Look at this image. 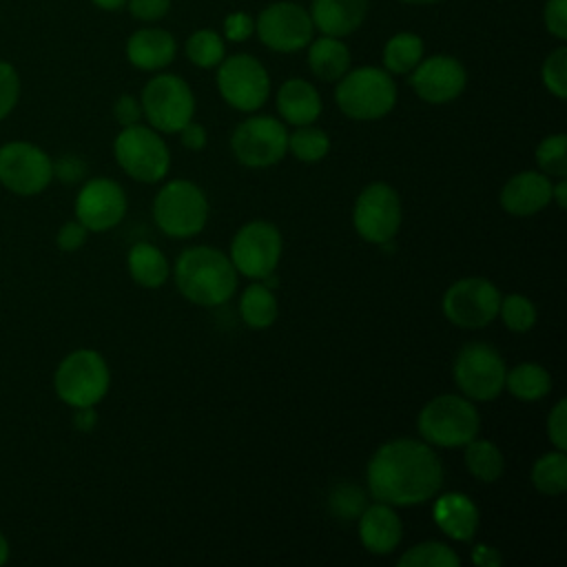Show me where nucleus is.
I'll list each match as a JSON object with an SVG mask.
<instances>
[{
	"instance_id": "nucleus-1",
	"label": "nucleus",
	"mask_w": 567,
	"mask_h": 567,
	"mask_svg": "<svg viewBox=\"0 0 567 567\" xmlns=\"http://www.w3.org/2000/svg\"><path fill=\"white\" fill-rule=\"evenodd\" d=\"M365 478L374 501L412 507L439 494L443 465L423 439H392L370 456Z\"/></svg>"
},
{
	"instance_id": "nucleus-2",
	"label": "nucleus",
	"mask_w": 567,
	"mask_h": 567,
	"mask_svg": "<svg viewBox=\"0 0 567 567\" xmlns=\"http://www.w3.org/2000/svg\"><path fill=\"white\" fill-rule=\"evenodd\" d=\"M173 277L182 297L206 308L226 303L237 288V270L230 257L213 246L182 250Z\"/></svg>"
},
{
	"instance_id": "nucleus-3",
	"label": "nucleus",
	"mask_w": 567,
	"mask_h": 567,
	"mask_svg": "<svg viewBox=\"0 0 567 567\" xmlns=\"http://www.w3.org/2000/svg\"><path fill=\"white\" fill-rule=\"evenodd\" d=\"M399 91L394 78L383 66H350L334 89L339 111L359 122L385 117L396 104Z\"/></svg>"
},
{
	"instance_id": "nucleus-4",
	"label": "nucleus",
	"mask_w": 567,
	"mask_h": 567,
	"mask_svg": "<svg viewBox=\"0 0 567 567\" xmlns=\"http://www.w3.org/2000/svg\"><path fill=\"white\" fill-rule=\"evenodd\" d=\"M111 385L106 359L93 348H78L62 357L53 372L55 396L69 408L97 405Z\"/></svg>"
},
{
	"instance_id": "nucleus-5",
	"label": "nucleus",
	"mask_w": 567,
	"mask_h": 567,
	"mask_svg": "<svg viewBox=\"0 0 567 567\" xmlns=\"http://www.w3.org/2000/svg\"><path fill=\"white\" fill-rule=\"evenodd\" d=\"M478 427L481 414L463 394L434 396L416 416L421 439L436 447H463L478 436Z\"/></svg>"
},
{
	"instance_id": "nucleus-6",
	"label": "nucleus",
	"mask_w": 567,
	"mask_h": 567,
	"mask_svg": "<svg viewBox=\"0 0 567 567\" xmlns=\"http://www.w3.org/2000/svg\"><path fill=\"white\" fill-rule=\"evenodd\" d=\"M208 199L188 179L166 182L153 199V219L159 230L175 239H188L204 230L208 221Z\"/></svg>"
},
{
	"instance_id": "nucleus-7",
	"label": "nucleus",
	"mask_w": 567,
	"mask_h": 567,
	"mask_svg": "<svg viewBox=\"0 0 567 567\" xmlns=\"http://www.w3.org/2000/svg\"><path fill=\"white\" fill-rule=\"evenodd\" d=\"M142 113L159 133H177L195 117V93L190 84L175 73L157 71L142 89Z\"/></svg>"
},
{
	"instance_id": "nucleus-8",
	"label": "nucleus",
	"mask_w": 567,
	"mask_h": 567,
	"mask_svg": "<svg viewBox=\"0 0 567 567\" xmlns=\"http://www.w3.org/2000/svg\"><path fill=\"white\" fill-rule=\"evenodd\" d=\"M117 166L142 184L162 182L171 168V151L153 126L133 124L124 126L113 142Z\"/></svg>"
},
{
	"instance_id": "nucleus-9",
	"label": "nucleus",
	"mask_w": 567,
	"mask_h": 567,
	"mask_svg": "<svg viewBox=\"0 0 567 567\" xmlns=\"http://www.w3.org/2000/svg\"><path fill=\"white\" fill-rule=\"evenodd\" d=\"M217 91L221 100L241 113L259 111L270 95V75L250 53H230L217 64Z\"/></svg>"
},
{
	"instance_id": "nucleus-10",
	"label": "nucleus",
	"mask_w": 567,
	"mask_h": 567,
	"mask_svg": "<svg viewBox=\"0 0 567 567\" xmlns=\"http://www.w3.org/2000/svg\"><path fill=\"white\" fill-rule=\"evenodd\" d=\"M505 361L498 350L483 341L465 343L454 359L452 374L470 401H492L505 390Z\"/></svg>"
},
{
	"instance_id": "nucleus-11",
	"label": "nucleus",
	"mask_w": 567,
	"mask_h": 567,
	"mask_svg": "<svg viewBox=\"0 0 567 567\" xmlns=\"http://www.w3.org/2000/svg\"><path fill=\"white\" fill-rule=\"evenodd\" d=\"M51 155L27 140H11L0 146V184L18 195L33 197L49 188L53 182Z\"/></svg>"
},
{
	"instance_id": "nucleus-12",
	"label": "nucleus",
	"mask_w": 567,
	"mask_h": 567,
	"mask_svg": "<svg viewBox=\"0 0 567 567\" xmlns=\"http://www.w3.org/2000/svg\"><path fill=\"white\" fill-rule=\"evenodd\" d=\"M255 33L275 53H297L315 38V24L297 0H275L257 13Z\"/></svg>"
},
{
	"instance_id": "nucleus-13",
	"label": "nucleus",
	"mask_w": 567,
	"mask_h": 567,
	"mask_svg": "<svg viewBox=\"0 0 567 567\" xmlns=\"http://www.w3.org/2000/svg\"><path fill=\"white\" fill-rule=\"evenodd\" d=\"M235 159L248 168H268L288 153L286 124L272 115H250L230 135Z\"/></svg>"
},
{
	"instance_id": "nucleus-14",
	"label": "nucleus",
	"mask_w": 567,
	"mask_h": 567,
	"mask_svg": "<svg viewBox=\"0 0 567 567\" xmlns=\"http://www.w3.org/2000/svg\"><path fill=\"white\" fill-rule=\"evenodd\" d=\"M501 292L485 277H463L456 279L441 299L443 315L450 323L476 330L489 326L498 315Z\"/></svg>"
},
{
	"instance_id": "nucleus-15",
	"label": "nucleus",
	"mask_w": 567,
	"mask_h": 567,
	"mask_svg": "<svg viewBox=\"0 0 567 567\" xmlns=\"http://www.w3.org/2000/svg\"><path fill=\"white\" fill-rule=\"evenodd\" d=\"M284 239L275 224L255 219L244 224L230 241V261L237 272L250 279H264L277 270L281 259Z\"/></svg>"
},
{
	"instance_id": "nucleus-16",
	"label": "nucleus",
	"mask_w": 567,
	"mask_h": 567,
	"mask_svg": "<svg viewBox=\"0 0 567 567\" xmlns=\"http://www.w3.org/2000/svg\"><path fill=\"white\" fill-rule=\"evenodd\" d=\"M352 224L361 239L370 244H388L401 228L399 193L385 182L368 184L354 202Z\"/></svg>"
},
{
	"instance_id": "nucleus-17",
	"label": "nucleus",
	"mask_w": 567,
	"mask_h": 567,
	"mask_svg": "<svg viewBox=\"0 0 567 567\" xmlns=\"http://www.w3.org/2000/svg\"><path fill=\"white\" fill-rule=\"evenodd\" d=\"M126 206V193L115 179L91 177L80 186L73 202V213L89 233H106L124 219Z\"/></svg>"
},
{
	"instance_id": "nucleus-18",
	"label": "nucleus",
	"mask_w": 567,
	"mask_h": 567,
	"mask_svg": "<svg viewBox=\"0 0 567 567\" xmlns=\"http://www.w3.org/2000/svg\"><path fill=\"white\" fill-rule=\"evenodd\" d=\"M408 78L416 97L427 104H447L467 86V71L463 62L447 53L423 55Z\"/></svg>"
},
{
	"instance_id": "nucleus-19",
	"label": "nucleus",
	"mask_w": 567,
	"mask_h": 567,
	"mask_svg": "<svg viewBox=\"0 0 567 567\" xmlns=\"http://www.w3.org/2000/svg\"><path fill=\"white\" fill-rule=\"evenodd\" d=\"M124 55L131 66L157 73L173 64L177 55V40L168 29L140 27L128 35L124 44Z\"/></svg>"
},
{
	"instance_id": "nucleus-20",
	"label": "nucleus",
	"mask_w": 567,
	"mask_h": 567,
	"mask_svg": "<svg viewBox=\"0 0 567 567\" xmlns=\"http://www.w3.org/2000/svg\"><path fill=\"white\" fill-rule=\"evenodd\" d=\"M498 202L514 217L536 215L551 202V179L540 171H520L505 182Z\"/></svg>"
},
{
	"instance_id": "nucleus-21",
	"label": "nucleus",
	"mask_w": 567,
	"mask_h": 567,
	"mask_svg": "<svg viewBox=\"0 0 567 567\" xmlns=\"http://www.w3.org/2000/svg\"><path fill=\"white\" fill-rule=\"evenodd\" d=\"M403 536V523L392 505L372 503L359 514V540L361 545L377 556L394 551Z\"/></svg>"
},
{
	"instance_id": "nucleus-22",
	"label": "nucleus",
	"mask_w": 567,
	"mask_h": 567,
	"mask_svg": "<svg viewBox=\"0 0 567 567\" xmlns=\"http://www.w3.org/2000/svg\"><path fill=\"white\" fill-rule=\"evenodd\" d=\"M370 11V0H312L308 13L315 31L334 38H348L361 29Z\"/></svg>"
},
{
	"instance_id": "nucleus-23",
	"label": "nucleus",
	"mask_w": 567,
	"mask_h": 567,
	"mask_svg": "<svg viewBox=\"0 0 567 567\" xmlns=\"http://www.w3.org/2000/svg\"><path fill=\"white\" fill-rule=\"evenodd\" d=\"M275 104L281 122L292 126L315 124L323 111V102L317 86L303 78H288L277 89Z\"/></svg>"
},
{
	"instance_id": "nucleus-24",
	"label": "nucleus",
	"mask_w": 567,
	"mask_h": 567,
	"mask_svg": "<svg viewBox=\"0 0 567 567\" xmlns=\"http://www.w3.org/2000/svg\"><path fill=\"white\" fill-rule=\"evenodd\" d=\"M432 514L439 529L454 540H472L478 529V507L470 496L461 492L441 494L434 501Z\"/></svg>"
},
{
	"instance_id": "nucleus-25",
	"label": "nucleus",
	"mask_w": 567,
	"mask_h": 567,
	"mask_svg": "<svg viewBox=\"0 0 567 567\" xmlns=\"http://www.w3.org/2000/svg\"><path fill=\"white\" fill-rule=\"evenodd\" d=\"M306 51L308 69L321 82H337L352 66V53L343 38L319 33L310 40Z\"/></svg>"
},
{
	"instance_id": "nucleus-26",
	"label": "nucleus",
	"mask_w": 567,
	"mask_h": 567,
	"mask_svg": "<svg viewBox=\"0 0 567 567\" xmlns=\"http://www.w3.org/2000/svg\"><path fill=\"white\" fill-rule=\"evenodd\" d=\"M126 268H128L131 279L142 288L164 286L168 279V272H171V266H168L164 252L148 241H137L128 248Z\"/></svg>"
},
{
	"instance_id": "nucleus-27",
	"label": "nucleus",
	"mask_w": 567,
	"mask_h": 567,
	"mask_svg": "<svg viewBox=\"0 0 567 567\" xmlns=\"http://www.w3.org/2000/svg\"><path fill=\"white\" fill-rule=\"evenodd\" d=\"M425 55V42L419 33L399 31L390 35L381 51V66L390 75H408Z\"/></svg>"
},
{
	"instance_id": "nucleus-28",
	"label": "nucleus",
	"mask_w": 567,
	"mask_h": 567,
	"mask_svg": "<svg viewBox=\"0 0 567 567\" xmlns=\"http://www.w3.org/2000/svg\"><path fill=\"white\" fill-rule=\"evenodd\" d=\"M505 390L518 401H538L551 390V374L540 363H518L505 372Z\"/></svg>"
},
{
	"instance_id": "nucleus-29",
	"label": "nucleus",
	"mask_w": 567,
	"mask_h": 567,
	"mask_svg": "<svg viewBox=\"0 0 567 567\" xmlns=\"http://www.w3.org/2000/svg\"><path fill=\"white\" fill-rule=\"evenodd\" d=\"M279 306L272 288L264 284H250L239 299V317L248 328L264 330L277 321Z\"/></svg>"
},
{
	"instance_id": "nucleus-30",
	"label": "nucleus",
	"mask_w": 567,
	"mask_h": 567,
	"mask_svg": "<svg viewBox=\"0 0 567 567\" xmlns=\"http://www.w3.org/2000/svg\"><path fill=\"white\" fill-rule=\"evenodd\" d=\"M465 447V467L481 483H494L503 476L505 458L503 452L487 439L474 436Z\"/></svg>"
},
{
	"instance_id": "nucleus-31",
	"label": "nucleus",
	"mask_w": 567,
	"mask_h": 567,
	"mask_svg": "<svg viewBox=\"0 0 567 567\" xmlns=\"http://www.w3.org/2000/svg\"><path fill=\"white\" fill-rule=\"evenodd\" d=\"M532 485L545 496H560L567 489V454L563 450L547 452L532 465Z\"/></svg>"
},
{
	"instance_id": "nucleus-32",
	"label": "nucleus",
	"mask_w": 567,
	"mask_h": 567,
	"mask_svg": "<svg viewBox=\"0 0 567 567\" xmlns=\"http://www.w3.org/2000/svg\"><path fill=\"white\" fill-rule=\"evenodd\" d=\"M184 53L197 69H217V64L228 55L226 40L215 29H197L184 42Z\"/></svg>"
},
{
	"instance_id": "nucleus-33",
	"label": "nucleus",
	"mask_w": 567,
	"mask_h": 567,
	"mask_svg": "<svg viewBox=\"0 0 567 567\" xmlns=\"http://www.w3.org/2000/svg\"><path fill=\"white\" fill-rule=\"evenodd\" d=\"M288 151L303 164L321 162L330 153V137L326 131L306 124L295 126L292 133H288Z\"/></svg>"
},
{
	"instance_id": "nucleus-34",
	"label": "nucleus",
	"mask_w": 567,
	"mask_h": 567,
	"mask_svg": "<svg viewBox=\"0 0 567 567\" xmlns=\"http://www.w3.org/2000/svg\"><path fill=\"white\" fill-rule=\"evenodd\" d=\"M458 563V554L439 540L419 543L403 551L396 560L399 567H456Z\"/></svg>"
},
{
	"instance_id": "nucleus-35",
	"label": "nucleus",
	"mask_w": 567,
	"mask_h": 567,
	"mask_svg": "<svg viewBox=\"0 0 567 567\" xmlns=\"http://www.w3.org/2000/svg\"><path fill=\"white\" fill-rule=\"evenodd\" d=\"M536 164L547 177H567V135L554 133L536 146Z\"/></svg>"
},
{
	"instance_id": "nucleus-36",
	"label": "nucleus",
	"mask_w": 567,
	"mask_h": 567,
	"mask_svg": "<svg viewBox=\"0 0 567 567\" xmlns=\"http://www.w3.org/2000/svg\"><path fill=\"white\" fill-rule=\"evenodd\" d=\"M498 317L503 319L507 330H512V332H527L536 323V306H534V301L529 297L514 292V295L501 297Z\"/></svg>"
},
{
	"instance_id": "nucleus-37",
	"label": "nucleus",
	"mask_w": 567,
	"mask_h": 567,
	"mask_svg": "<svg viewBox=\"0 0 567 567\" xmlns=\"http://www.w3.org/2000/svg\"><path fill=\"white\" fill-rule=\"evenodd\" d=\"M543 86L558 100L567 97V47L558 44L547 53L540 66Z\"/></svg>"
},
{
	"instance_id": "nucleus-38",
	"label": "nucleus",
	"mask_w": 567,
	"mask_h": 567,
	"mask_svg": "<svg viewBox=\"0 0 567 567\" xmlns=\"http://www.w3.org/2000/svg\"><path fill=\"white\" fill-rule=\"evenodd\" d=\"M365 494L357 485H337V489L330 494V509L339 518H359V514L365 509Z\"/></svg>"
},
{
	"instance_id": "nucleus-39",
	"label": "nucleus",
	"mask_w": 567,
	"mask_h": 567,
	"mask_svg": "<svg viewBox=\"0 0 567 567\" xmlns=\"http://www.w3.org/2000/svg\"><path fill=\"white\" fill-rule=\"evenodd\" d=\"M20 91H22V80L18 69L9 60L0 58V122L9 117L18 106Z\"/></svg>"
},
{
	"instance_id": "nucleus-40",
	"label": "nucleus",
	"mask_w": 567,
	"mask_h": 567,
	"mask_svg": "<svg viewBox=\"0 0 567 567\" xmlns=\"http://www.w3.org/2000/svg\"><path fill=\"white\" fill-rule=\"evenodd\" d=\"M173 0H126V9L133 20L153 24L171 13Z\"/></svg>"
},
{
	"instance_id": "nucleus-41",
	"label": "nucleus",
	"mask_w": 567,
	"mask_h": 567,
	"mask_svg": "<svg viewBox=\"0 0 567 567\" xmlns=\"http://www.w3.org/2000/svg\"><path fill=\"white\" fill-rule=\"evenodd\" d=\"M255 33V18L246 11H230L224 16L221 22V35L226 42H246Z\"/></svg>"
},
{
	"instance_id": "nucleus-42",
	"label": "nucleus",
	"mask_w": 567,
	"mask_h": 567,
	"mask_svg": "<svg viewBox=\"0 0 567 567\" xmlns=\"http://www.w3.org/2000/svg\"><path fill=\"white\" fill-rule=\"evenodd\" d=\"M543 27L558 42L567 40V0H545Z\"/></svg>"
},
{
	"instance_id": "nucleus-43",
	"label": "nucleus",
	"mask_w": 567,
	"mask_h": 567,
	"mask_svg": "<svg viewBox=\"0 0 567 567\" xmlns=\"http://www.w3.org/2000/svg\"><path fill=\"white\" fill-rule=\"evenodd\" d=\"M547 436L556 450H567V401L560 399L547 416Z\"/></svg>"
},
{
	"instance_id": "nucleus-44",
	"label": "nucleus",
	"mask_w": 567,
	"mask_h": 567,
	"mask_svg": "<svg viewBox=\"0 0 567 567\" xmlns=\"http://www.w3.org/2000/svg\"><path fill=\"white\" fill-rule=\"evenodd\" d=\"M86 237H89V230L78 219H69L58 228L55 246L62 252H75L86 244Z\"/></svg>"
},
{
	"instance_id": "nucleus-45",
	"label": "nucleus",
	"mask_w": 567,
	"mask_h": 567,
	"mask_svg": "<svg viewBox=\"0 0 567 567\" xmlns=\"http://www.w3.org/2000/svg\"><path fill=\"white\" fill-rule=\"evenodd\" d=\"M86 175V162L80 155L66 153L58 159H53V177H58L64 184H78Z\"/></svg>"
},
{
	"instance_id": "nucleus-46",
	"label": "nucleus",
	"mask_w": 567,
	"mask_h": 567,
	"mask_svg": "<svg viewBox=\"0 0 567 567\" xmlns=\"http://www.w3.org/2000/svg\"><path fill=\"white\" fill-rule=\"evenodd\" d=\"M113 117L115 122L124 128V126H133V124H140L144 113H142V104H140V97L131 95V93H122L115 104H113Z\"/></svg>"
},
{
	"instance_id": "nucleus-47",
	"label": "nucleus",
	"mask_w": 567,
	"mask_h": 567,
	"mask_svg": "<svg viewBox=\"0 0 567 567\" xmlns=\"http://www.w3.org/2000/svg\"><path fill=\"white\" fill-rule=\"evenodd\" d=\"M177 133H179L182 146L188 148V151H202V148L206 146V142H208L206 128H204L199 122H195V120H190L188 124H184Z\"/></svg>"
},
{
	"instance_id": "nucleus-48",
	"label": "nucleus",
	"mask_w": 567,
	"mask_h": 567,
	"mask_svg": "<svg viewBox=\"0 0 567 567\" xmlns=\"http://www.w3.org/2000/svg\"><path fill=\"white\" fill-rule=\"evenodd\" d=\"M472 563L478 565V567H498L503 563L501 554L496 547H489V545H476L472 549Z\"/></svg>"
},
{
	"instance_id": "nucleus-49",
	"label": "nucleus",
	"mask_w": 567,
	"mask_h": 567,
	"mask_svg": "<svg viewBox=\"0 0 567 567\" xmlns=\"http://www.w3.org/2000/svg\"><path fill=\"white\" fill-rule=\"evenodd\" d=\"M73 425L80 432H91L97 425V412L95 405H86V408H73Z\"/></svg>"
},
{
	"instance_id": "nucleus-50",
	"label": "nucleus",
	"mask_w": 567,
	"mask_h": 567,
	"mask_svg": "<svg viewBox=\"0 0 567 567\" xmlns=\"http://www.w3.org/2000/svg\"><path fill=\"white\" fill-rule=\"evenodd\" d=\"M551 202H556L558 208L567 206V179L558 177V184H551Z\"/></svg>"
},
{
	"instance_id": "nucleus-51",
	"label": "nucleus",
	"mask_w": 567,
	"mask_h": 567,
	"mask_svg": "<svg viewBox=\"0 0 567 567\" xmlns=\"http://www.w3.org/2000/svg\"><path fill=\"white\" fill-rule=\"evenodd\" d=\"M91 4H95L97 9H102V11H120V9H124L126 7V0H91Z\"/></svg>"
},
{
	"instance_id": "nucleus-52",
	"label": "nucleus",
	"mask_w": 567,
	"mask_h": 567,
	"mask_svg": "<svg viewBox=\"0 0 567 567\" xmlns=\"http://www.w3.org/2000/svg\"><path fill=\"white\" fill-rule=\"evenodd\" d=\"M11 556V545H9V538L4 536V532L0 529V567L9 560Z\"/></svg>"
},
{
	"instance_id": "nucleus-53",
	"label": "nucleus",
	"mask_w": 567,
	"mask_h": 567,
	"mask_svg": "<svg viewBox=\"0 0 567 567\" xmlns=\"http://www.w3.org/2000/svg\"><path fill=\"white\" fill-rule=\"evenodd\" d=\"M403 4H412V7H425V4H439L443 0H399Z\"/></svg>"
}]
</instances>
